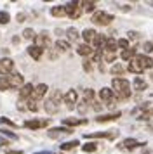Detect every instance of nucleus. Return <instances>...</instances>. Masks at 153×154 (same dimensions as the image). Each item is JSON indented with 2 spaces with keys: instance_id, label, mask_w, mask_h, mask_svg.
<instances>
[{
  "instance_id": "f257e3e1",
  "label": "nucleus",
  "mask_w": 153,
  "mask_h": 154,
  "mask_svg": "<svg viewBox=\"0 0 153 154\" xmlns=\"http://www.w3.org/2000/svg\"><path fill=\"white\" fill-rule=\"evenodd\" d=\"M151 66H153V59H151V57H148V56H136L131 63H129V68H127V69L131 71V73L139 75V73H143V71L150 69Z\"/></svg>"
},
{
  "instance_id": "f03ea898",
  "label": "nucleus",
  "mask_w": 153,
  "mask_h": 154,
  "mask_svg": "<svg viewBox=\"0 0 153 154\" xmlns=\"http://www.w3.org/2000/svg\"><path fill=\"white\" fill-rule=\"evenodd\" d=\"M113 90H115V94H117V97L120 99V100H125V99L131 97V83H129V80L127 78H113Z\"/></svg>"
},
{
  "instance_id": "7ed1b4c3",
  "label": "nucleus",
  "mask_w": 153,
  "mask_h": 154,
  "mask_svg": "<svg viewBox=\"0 0 153 154\" xmlns=\"http://www.w3.org/2000/svg\"><path fill=\"white\" fill-rule=\"evenodd\" d=\"M61 99H64V95H63L59 90H54L52 95H50V97L45 100V104H44L45 111H47L49 114H56V112L59 111V102H61Z\"/></svg>"
},
{
  "instance_id": "20e7f679",
  "label": "nucleus",
  "mask_w": 153,
  "mask_h": 154,
  "mask_svg": "<svg viewBox=\"0 0 153 154\" xmlns=\"http://www.w3.org/2000/svg\"><path fill=\"white\" fill-rule=\"evenodd\" d=\"M99 97H101V100H103L104 104H108V106H115L118 100H120V99L117 97L115 90H113V88H108V87H104V88L99 90Z\"/></svg>"
},
{
  "instance_id": "39448f33",
  "label": "nucleus",
  "mask_w": 153,
  "mask_h": 154,
  "mask_svg": "<svg viewBox=\"0 0 153 154\" xmlns=\"http://www.w3.org/2000/svg\"><path fill=\"white\" fill-rule=\"evenodd\" d=\"M90 21L94 23V24H99V26H108L111 21H113V14H108V12H104V11H96L94 14H92V19Z\"/></svg>"
},
{
  "instance_id": "423d86ee",
  "label": "nucleus",
  "mask_w": 153,
  "mask_h": 154,
  "mask_svg": "<svg viewBox=\"0 0 153 154\" xmlns=\"http://www.w3.org/2000/svg\"><path fill=\"white\" fill-rule=\"evenodd\" d=\"M66 7V16L71 17V19H78L83 12V7H82V2H70L64 5Z\"/></svg>"
},
{
  "instance_id": "0eeeda50",
  "label": "nucleus",
  "mask_w": 153,
  "mask_h": 154,
  "mask_svg": "<svg viewBox=\"0 0 153 154\" xmlns=\"http://www.w3.org/2000/svg\"><path fill=\"white\" fill-rule=\"evenodd\" d=\"M14 69V61L9 57H2L0 59V75H11Z\"/></svg>"
},
{
  "instance_id": "6e6552de",
  "label": "nucleus",
  "mask_w": 153,
  "mask_h": 154,
  "mask_svg": "<svg viewBox=\"0 0 153 154\" xmlns=\"http://www.w3.org/2000/svg\"><path fill=\"white\" fill-rule=\"evenodd\" d=\"M35 45H37V47H40V49H49V47L52 45L50 36H49L45 31L40 33V35H37V38H35Z\"/></svg>"
},
{
  "instance_id": "1a4fd4ad",
  "label": "nucleus",
  "mask_w": 153,
  "mask_h": 154,
  "mask_svg": "<svg viewBox=\"0 0 153 154\" xmlns=\"http://www.w3.org/2000/svg\"><path fill=\"white\" fill-rule=\"evenodd\" d=\"M7 80H9V85H11V88H21V87L24 85L23 75H19V73H11V75L7 76Z\"/></svg>"
},
{
  "instance_id": "9d476101",
  "label": "nucleus",
  "mask_w": 153,
  "mask_h": 154,
  "mask_svg": "<svg viewBox=\"0 0 153 154\" xmlns=\"http://www.w3.org/2000/svg\"><path fill=\"white\" fill-rule=\"evenodd\" d=\"M64 104H66V107L68 109H73L76 104V100H78V94H76V90H68L66 94H64Z\"/></svg>"
},
{
  "instance_id": "9b49d317",
  "label": "nucleus",
  "mask_w": 153,
  "mask_h": 154,
  "mask_svg": "<svg viewBox=\"0 0 153 154\" xmlns=\"http://www.w3.org/2000/svg\"><path fill=\"white\" fill-rule=\"evenodd\" d=\"M68 133H73V128H68V126L50 128V130H49V137H50V139H57V137H61V135H68Z\"/></svg>"
},
{
  "instance_id": "f8f14e48",
  "label": "nucleus",
  "mask_w": 153,
  "mask_h": 154,
  "mask_svg": "<svg viewBox=\"0 0 153 154\" xmlns=\"http://www.w3.org/2000/svg\"><path fill=\"white\" fill-rule=\"evenodd\" d=\"M106 42H108V36L101 35V33H97L96 38L92 40V49L94 50H104V47H106Z\"/></svg>"
},
{
  "instance_id": "ddd939ff",
  "label": "nucleus",
  "mask_w": 153,
  "mask_h": 154,
  "mask_svg": "<svg viewBox=\"0 0 153 154\" xmlns=\"http://www.w3.org/2000/svg\"><path fill=\"white\" fill-rule=\"evenodd\" d=\"M33 90H35V87H33L31 83H24L23 87H21V90H19V99H21V100L31 99V95H33Z\"/></svg>"
},
{
  "instance_id": "4468645a",
  "label": "nucleus",
  "mask_w": 153,
  "mask_h": 154,
  "mask_svg": "<svg viewBox=\"0 0 153 154\" xmlns=\"http://www.w3.org/2000/svg\"><path fill=\"white\" fill-rule=\"evenodd\" d=\"M87 139H115L117 137V132L115 130H110V132H96V133H87L85 135Z\"/></svg>"
},
{
  "instance_id": "2eb2a0df",
  "label": "nucleus",
  "mask_w": 153,
  "mask_h": 154,
  "mask_svg": "<svg viewBox=\"0 0 153 154\" xmlns=\"http://www.w3.org/2000/svg\"><path fill=\"white\" fill-rule=\"evenodd\" d=\"M47 125H49L47 119H28V121H24V126L26 128H31V130H38V128L47 126Z\"/></svg>"
},
{
  "instance_id": "dca6fc26",
  "label": "nucleus",
  "mask_w": 153,
  "mask_h": 154,
  "mask_svg": "<svg viewBox=\"0 0 153 154\" xmlns=\"http://www.w3.org/2000/svg\"><path fill=\"white\" fill-rule=\"evenodd\" d=\"M139 146H146L145 142H138L136 139H124L120 142V146L118 147H124V149H136Z\"/></svg>"
},
{
  "instance_id": "f3484780",
  "label": "nucleus",
  "mask_w": 153,
  "mask_h": 154,
  "mask_svg": "<svg viewBox=\"0 0 153 154\" xmlns=\"http://www.w3.org/2000/svg\"><path fill=\"white\" fill-rule=\"evenodd\" d=\"M47 90H49V88H47V85H45V83L37 85V87H35V90H33L31 99H33V100H40V99L45 95V92H47Z\"/></svg>"
},
{
  "instance_id": "a211bd4d",
  "label": "nucleus",
  "mask_w": 153,
  "mask_h": 154,
  "mask_svg": "<svg viewBox=\"0 0 153 154\" xmlns=\"http://www.w3.org/2000/svg\"><path fill=\"white\" fill-rule=\"evenodd\" d=\"M122 116V112L117 111V112H108V114H101V116H97L96 121H99V123H104V121H115L117 118H120Z\"/></svg>"
},
{
  "instance_id": "6ab92c4d",
  "label": "nucleus",
  "mask_w": 153,
  "mask_h": 154,
  "mask_svg": "<svg viewBox=\"0 0 153 154\" xmlns=\"http://www.w3.org/2000/svg\"><path fill=\"white\" fill-rule=\"evenodd\" d=\"M87 119H80V118H64L63 119V125L71 128V126H78V125H85Z\"/></svg>"
},
{
  "instance_id": "aec40b11",
  "label": "nucleus",
  "mask_w": 153,
  "mask_h": 154,
  "mask_svg": "<svg viewBox=\"0 0 153 154\" xmlns=\"http://www.w3.org/2000/svg\"><path fill=\"white\" fill-rule=\"evenodd\" d=\"M125 71H127V69H125L122 64H118V63H117V64H113V66L110 68V73L113 75V76H117V78H124Z\"/></svg>"
},
{
  "instance_id": "412c9836",
  "label": "nucleus",
  "mask_w": 153,
  "mask_h": 154,
  "mask_svg": "<svg viewBox=\"0 0 153 154\" xmlns=\"http://www.w3.org/2000/svg\"><path fill=\"white\" fill-rule=\"evenodd\" d=\"M28 54L33 57L35 61H38V59L42 57V54H44V49L37 47V45H30V47H28Z\"/></svg>"
},
{
  "instance_id": "4be33fe9",
  "label": "nucleus",
  "mask_w": 153,
  "mask_h": 154,
  "mask_svg": "<svg viewBox=\"0 0 153 154\" xmlns=\"http://www.w3.org/2000/svg\"><path fill=\"white\" fill-rule=\"evenodd\" d=\"M76 52H78L80 56H92V54H94V49L90 47L89 43H82V45L76 47Z\"/></svg>"
},
{
  "instance_id": "5701e85b",
  "label": "nucleus",
  "mask_w": 153,
  "mask_h": 154,
  "mask_svg": "<svg viewBox=\"0 0 153 154\" xmlns=\"http://www.w3.org/2000/svg\"><path fill=\"white\" fill-rule=\"evenodd\" d=\"M96 29H92V28H87V29H83V33H82V38L85 40V43H92V40L96 38Z\"/></svg>"
},
{
  "instance_id": "b1692460",
  "label": "nucleus",
  "mask_w": 153,
  "mask_h": 154,
  "mask_svg": "<svg viewBox=\"0 0 153 154\" xmlns=\"http://www.w3.org/2000/svg\"><path fill=\"white\" fill-rule=\"evenodd\" d=\"M118 49V43L115 42V38H111L108 36V42H106V47H104V52H111V54H115V50Z\"/></svg>"
},
{
  "instance_id": "393cba45",
  "label": "nucleus",
  "mask_w": 153,
  "mask_h": 154,
  "mask_svg": "<svg viewBox=\"0 0 153 154\" xmlns=\"http://www.w3.org/2000/svg\"><path fill=\"white\" fill-rule=\"evenodd\" d=\"M120 57H122V59H124V61H129V63H131L132 59H134V57H136V49H134V47H131V49L124 50V52H122V54H120Z\"/></svg>"
},
{
  "instance_id": "a878e982",
  "label": "nucleus",
  "mask_w": 153,
  "mask_h": 154,
  "mask_svg": "<svg viewBox=\"0 0 153 154\" xmlns=\"http://www.w3.org/2000/svg\"><path fill=\"white\" fill-rule=\"evenodd\" d=\"M50 14L54 17H63V16H66V7L64 5H56V7L50 9Z\"/></svg>"
},
{
  "instance_id": "bb28decb",
  "label": "nucleus",
  "mask_w": 153,
  "mask_h": 154,
  "mask_svg": "<svg viewBox=\"0 0 153 154\" xmlns=\"http://www.w3.org/2000/svg\"><path fill=\"white\" fill-rule=\"evenodd\" d=\"M146 87H148V83H146L145 80L141 76H136V80H134V88L138 92H143V90H146Z\"/></svg>"
},
{
  "instance_id": "cd10ccee",
  "label": "nucleus",
  "mask_w": 153,
  "mask_h": 154,
  "mask_svg": "<svg viewBox=\"0 0 153 154\" xmlns=\"http://www.w3.org/2000/svg\"><path fill=\"white\" fill-rule=\"evenodd\" d=\"M83 100L90 106L96 102V100H94V90H92V88H85V90H83Z\"/></svg>"
},
{
  "instance_id": "c85d7f7f",
  "label": "nucleus",
  "mask_w": 153,
  "mask_h": 154,
  "mask_svg": "<svg viewBox=\"0 0 153 154\" xmlns=\"http://www.w3.org/2000/svg\"><path fill=\"white\" fill-rule=\"evenodd\" d=\"M56 49L61 50V52H66L70 49V42H64V40H57L56 42Z\"/></svg>"
},
{
  "instance_id": "c756f323",
  "label": "nucleus",
  "mask_w": 153,
  "mask_h": 154,
  "mask_svg": "<svg viewBox=\"0 0 153 154\" xmlns=\"http://www.w3.org/2000/svg\"><path fill=\"white\" fill-rule=\"evenodd\" d=\"M76 146H78V140H71V142H64V144H61V149L63 151H71V149H75Z\"/></svg>"
},
{
  "instance_id": "7c9ffc66",
  "label": "nucleus",
  "mask_w": 153,
  "mask_h": 154,
  "mask_svg": "<svg viewBox=\"0 0 153 154\" xmlns=\"http://www.w3.org/2000/svg\"><path fill=\"white\" fill-rule=\"evenodd\" d=\"M96 149H97V144H96V142H87L85 146H82V151H83V152H94Z\"/></svg>"
},
{
  "instance_id": "2f4dec72",
  "label": "nucleus",
  "mask_w": 153,
  "mask_h": 154,
  "mask_svg": "<svg viewBox=\"0 0 153 154\" xmlns=\"http://www.w3.org/2000/svg\"><path fill=\"white\" fill-rule=\"evenodd\" d=\"M82 7H83V11H87V12H94V9H96V2H90V0L82 2Z\"/></svg>"
},
{
  "instance_id": "473e14b6",
  "label": "nucleus",
  "mask_w": 153,
  "mask_h": 154,
  "mask_svg": "<svg viewBox=\"0 0 153 154\" xmlns=\"http://www.w3.org/2000/svg\"><path fill=\"white\" fill-rule=\"evenodd\" d=\"M28 111H33V112H37L38 111V100H33V99H28Z\"/></svg>"
},
{
  "instance_id": "72a5a7b5",
  "label": "nucleus",
  "mask_w": 153,
  "mask_h": 154,
  "mask_svg": "<svg viewBox=\"0 0 153 154\" xmlns=\"http://www.w3.org/2000/svg\"><path fill=\"white\" fill-rule=\"evenodd\" d=\"M23 38H26V40H35L37 35H35V31L31 28H26L24 31H23Z\"/></svg>"
},
{
  "instance_id": "f704fd0d",
  "label": "nucleus",
  "mask_w": 153,
  "mask_h": 154,
  "mask_svg": "<svg viewBox=\"0 0 153 154\" xmlns=\"http://www.w3.org/2000/svg\"><path fill=\"white\" fill-rule=\"evenodd\" d=\"M9 21H11V16H9V12H5V11H0V24H7Z\"/></svg>"
},
{
  "instance_id": "c9c22d12",
  "label": "nucleus",
  "mask_w": 153,
  "mask_h": 154,
  "mask_svg": "<svg viewBox=\"0 0 153 154\" xmlns=\"http://www.w3.org/2000/svg\"><path fill=\"white\" fill-rule=\"evenodd\" d=\"M9 88H11V85H9L7 76H2L0 78V90H9Z\"/></svg>"
},
{
  "instance_id": "e433bc0d",
  "label": "nucleus",
  "mask_w": 153,
  "mask_h": 154,
  "mask_svg": "<svg viewBox=\"0 0 153 154\" xmlns=\"http://www.w3.org/2000/svg\"><path fill=\"white\" fill-rule=\"evenodd\" d=\"M117 43H118V49H122V52L127 50V49H131V47H129V40H125V38H120Z\"/></svg>"
},
{
  "instance_id": "4c0bfd02",
  "label": "nucleus",
  "mask_w": 153,
  "mask_h": 154,
  "mask_svg": "<svg viewBox=\"0 0 153 154\" xmlns=\"http://www.w3.org/2000/svg\"><path fill=\"white\" fill-rule=\"evenodd\" d=\"M66 35H68L70 40H76L78 38V31H76L75 28H68V31H66Z\"/></svg>"
},
{
  "instance_id": "58836bf2",
  "label": "nucleus",
  "mask_w": 153,
  "mask_h": 154,
  "mask_svg": "<svg viewBox=\"0 0 153 154\" xmlns=\"http://www.w3.org/2000/svg\"><path fill=\"white\" fill-rule=\"evenodd\" d=\"M90 57H92V63H99L101 57H103V50H94V54Z\"/></svg>"
},
{
  "instance_id": "ea45409f",
  "label": "nucleus",
  "mask_w": 153,
  "mask_h": 154,
  "mask_svg": "<svg viewBox=\"0 0 153 154\" xmlns=\"http://www.w3.org/2000/svg\"><path fill=\"white\" fill-rule=\"evenodd\" d=\"M113 59H115V54H111V52H104L103 54V61L104 63H113Z\"/></svg>"
},
{
  "instance_id": "a19ab883",
  "label": "nucleus",
  "mask_w": 153,
  "mask_h": 154,
  "mask_svg": "<svg viewBox=\"0 0 153 154\" xmlns=\"http://www.w3.org/2000/svg\"><path fill=\"white\" fill-rule=\"evenodd\" d=\"M87 109H89V104H87L85 100H80V104H78V111H80V112H85Z\"/></svg>"
},
{
  "instance_id": "79ce46f5",
  "label": "nucleus",
  "mask_w": 153,
  "mask_h": 154,
  "mask_svg": "<svg viewBox=\"0 0 153 154\" xmlns=\"http://www.w3.org/2000/svg\"><path fill=\"white\" fill-rule=\"evenodd\" d=\"M0 123H2V125H9L11 128H16V123L11 121V119H7V118H0Z\"/></svg>"
},
{
  "instance_id": "37998d69",
  "label": "nucleus",
  "mask_w": 153,
  "mask_h": 154,
  "mask_svg": "<svg viewBox=\"0 0 153 154\" xmlns=\"http://www.w3.org/2000/svg\"><path fill=\"white\" fill-rule=\"evenodd\" d=\"M143 49H145L146 52H153V42H146L145 45H143Z\"/></svg>"
},
{
  "instance_id": "c03bdc74",
  "label": "nucleus",
  "mask_w": 153,
  "mask_h": 154,
  "mask_svg": "<svg viewBox=\"0 0 153 154\" xmlns=\"http://www.w3.org/2000/svg\"><path fill=\"white\" fill-rule=\"evenodd\" d=\"M92 61H87V59H85V61H83V69L85 71H92Z\"/></svg>"
},
{
  "instance_id": "a18cd8bd",
  "label": "nucleus",
  "mask_w": 153,
  "mask_h": 154,
  "mask_svg": "<svg viewBox=\"0 0 153 154\" xmlns=\"http://www.w3.org/2000/svg\"><path fill=\"white\" fill-rule=\"evenodd\" d=\"M2 133H4V135H7V137H11V139H18V137H16V133H12V132H9V130H2Z\"/></svg>"
},
{
  "instance_id": "49530a36",
  "label": "nucleus",
  "mask_w": 153,
  "mask_h": 154,
  "mask_svg": "<svg viewBox=\"0 0 153 154\" xmlns=\"http://www.w3.org/2000/svg\"><path fill=\"white\" fill-rule=\"evenodd\" d=\"M16 19H18V23H23L24 19H26V14H23V12H19V14L16 16Z\"/></svg>"
},
{
  "instance_id": "de8ad7c7",
  "label": "nucleus",
  "mask_w": 153,
  "mask_h": 154,
  "mask_svg": "<svg viewBox=\"0 0 153 154\" xmlns=\"http://www.w3.org/2000/svg\"><path fill=\"white\" fill-rule=\"evenodd\" d=\"M129 40H138V33L136 31H129Z\"/></svg>"
},
{
  "instance_id": "09e8293b",
  "label": "nucleus",
  "mask_w": 153,
  "mask_h": 154,
  "mask_svg": "<svg viewBox=\"0 0 153 154\" xmlns=\"http://www.w3.org/2000/svg\"><path fill=\"white\" fill-rule=\"evenodd\" d=\"M5 152H7V154H23L21 151H14V149H7Z\"/></svg>"
},
{
  "instance_id": "8fccbe9b",
  "label": "nucleus",
  "mask_w": 153,
  "mask_h": 154,
  "mask_svg": "<svg viewBox=\"0 0 153 154\" xmlns=\"http://www.w3.org/2000/svg\"><path fill=\"white\" fill-rule=\"evenodd\" d=\"M37 154H50L49 151H42V152H37Z\"/></svg>"
}]
</instances>
